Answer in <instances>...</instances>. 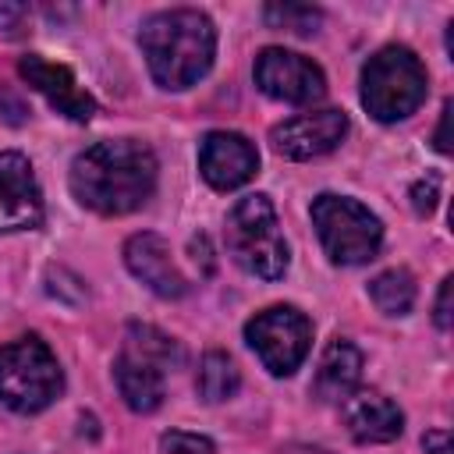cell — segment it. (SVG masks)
Returning <instances> with one entry per match:
<instances>
[{
	"mask_svg": "<svg viewBox=\"0 0 454 454\" xmlns=\"http://www.w3.org/2000/svg\"><path fill=\"white\" fill-rule=\"evenodd\" d=\"M156 188V156L145 142L110 138L96 142L71 163L74 199L103 216H124L149 202Z\"/></svg>",
	"mask_w": 454,
	"mask_h": 454,
	"instance_id": "cell-1",
	"label": "cell"
},
{
	"mask_svg": "<svg viewBox=\"0 0 454 454\" xmlns=\"http://www.w3.org/2000/svg\"><path fill=\"white\" fill-rule=\"evenodd\" d=\"M142 57L149 64V74L160 89H188L195 85L216 57V28L209 14L177 7V11H160L145 18L138 32Z\"/></svg>",
	"mask_w": 454,
	"mask_h": 454,
	"instance_id": "cell-2",
	"label": "cell"
},
{
	"mask_svg": "<svg viewBox=\"0 0 454 454\" xmlns=\"http://www.w3.org/2000/svg\"><path fill=\"white\" fill-rule=\"evenodd\" d=\"M223 234H227V252L252 277L280 280L287 273L291 252H287V241L280 234L277 209H273L270 195L252 192V195L238 199L234 209L227 213Z\"/></svg>",
	"mask_w": 454,
	"mask_h": 454,
	"instance_id": "cell-3",
	"label": "cell"
},
{
	"mask_svg": "<svg viewBox=\"0 0 454 454\" xmlns=\"http://www.w3.org/2000/svg\"><path fill=\"white\" fill-rule=\"evenodd\" d=\"M426 67L408 46H383L362 67V106L383 124L411 117L426 103Z\"/></svg>",
	"mask_w": 454,
	"mask_h": 454,
	"instance_id": "cell-4",
	"label": "cell"
},
{
	"mask_svg": "<svg viewBox=\"0 0 454 454\" xmlns=\"http://www.w3.org/2000/svg\"><path fill=\"white\" fill-rule=\"evenodd\" d=\"M64 372L57 355L39 337H18L0 344V401L21 415H35L57 401Z\"/></svg>",
	"mask_w": 454,
	"mask_h": 454,
	"instance_id": "cell-5",
	"label": "cell"
},
{
	"mask_svg": "<svg viewBox=\"0 0 454 454\" xmlns=\"http://www.w3.org/2000/svg\"><path fill=\"white\" fill-rule=\"evenodd\" d=\"M312 227H316L330 262H340V266L369 262V259H376V252L383 245L380 216L348 195H333V192L316 195L312 199Z\"/></svg>",
	"mask_w": 454,
	"mask_h": 454,
	"instance_id": "cell-6",
	"label": "cell"
},
{
	"mask_svg": "<svg viewBox=\"0 0 454 454\" xmlns=\"http://www.w3.org/2000/svg\"><path fill=\"white\" fill-rule=\"evenodd\" d=\"M245 340L270 376H291L312 348V323L294 305H270L245 323Z\"/></svg>",
	"mask_w": 454,
	"mask_h": 454,
	"instance_id": "cell-7",
	"label": "cell"
},
{
	"mask_svg": "<svg viewBox=\"0 0 454 454\" xmlns=\"http://www.w3.org/2000/svg\"><path fill=\"white\" fill-rule=\"evenodd\" d=\"M255 85L280 103L291 106H309L316 99H323L326 92V78L319 71V64H312L309 57L284 50V46H266L255 57Z\"/></svg>",
	"mask_w": 454,
	"mask_h": 454,
	"instance_id": "cell-8",
	"label": "cell"
},
{
	"mask_svg": "<svg viewBox=\"0 0 454 454\" xmlns=\"http://www.w3.org/2000/svg\"><path fill=\"white\" fill-rule=\"evenodd\" d=\"M348 135V114L344 110H316L287 117L270 131V142L287 160H312L330 149H337Z\"/></svg>",
	"mask_w": 454,
	"mask_h": 454,
	"instance_id": "cell-9",
	"label": "cell"
},
{
	"mask_svg": "<svg viewBox=\"0 0 454 454\" xmlns=\"http://www.w3.org/2000/svg\"><path fill=\"white\" fill-rule=\"evenodd\" d=\"M43 223V192L21 153H0V234Z\"/></svg>",
	"mask_w": 454,
	"mask_h": 454,
	"instance_id": "cell-10",
	"label": "cell"
},
{
	"mask_svg": "<svg viewBox=\"0 0 454 454\" xmlns=\"http://www.w3.org/2000/svg\"><path fill=\"white\" fill-rule=\"evenodd\" d=\"M199 170L202 177L220 188V192H231V188H241L245 181L255 177L259 170V153L255 145L238 135V131H209L202 142H199Z\"/></svg>",
	"mask_w": 454,
	"mask_h": 454,
	"instance_id": "cell-11",
	"label": "cell"
},
{
	"mask_svg": "<svg viewBox=\"0 0 454 454\" xmlns=\"http://www.w3.org/2000/svg\"><path fill=\"white\" fill-rule=\"evenodd\" d=\"M18 74H21L35 92H43V96L50 99V106H57L64 117H71V121H78V124L92 121V114L99 110L96 99L74 82L71 67L53 64V60H46L43 53H25V57L18 60Z\"/></svg>",
	"mask_w": 454,
	"mask_h": 454,
	"instance_id": "cell-12",
	"label": "cell"
},
{
	"mask_svg": "<svg viewBox=\"0 0 454 454\" xmlns=\"http://www.w3.org/2000/svg\"><path fill=\"white\" fill-rule=\"evenodd\" d=\"M124 266L131 270L135 280H142L160 298H184L188 294V280L181 277L177 262L170 259V245L153 231L131 234L124 241Z\"/></svg>",
	"mask_w": 454,
	"mask_h": 454,
	"instance_id": "cell-13",
	"label": "cell"
},
{
	"mask_svg": "<svg viewBox=\"0 0 454 454\" xmlns=\"http://www.w3.org/2000/svg\"><path fill=\"white\" fill-rule=\"evenodd\" d=\"M344 426L358 443H390L404 429V411L376 390H358L344 401Z\"/></svg>",
	"mask_w": 454,
	"mask_h": 454,
	"instance_id": "cell-14",
	"label": "cell"
},
{
	"mask_svg": "<svg viewBox=\"0 0 454 454\" xmlns=\"http://www.w3.org/2000/svg\"><path fill=\"white\" fill-rule=\"evenodd\" d=\"M163 372L167 369H160L156 362H149V358H142L128 348H121V355L114 362V380H117V390H121L124 404L131 411H142V415H149L163 404V394H167Z\"/></svg>",
	"mask_w": 454,
	"mask_h": 454,
	"instance_id": "cell-15",
	"label": "cell"
},
{
	"mask_svg": "<svg viewBox=\"0 0 454 454\" xmlns=\"http://www.w3.org/2000/svg\"><path fill=\"white\" fill-rule=\"evenodd\" d=\"M362 380V351L344 340V337H333L319 358V369H316V397L319 401H348L355 394Z\"/></svg>",
	"mask_w": 454,
	"mask_h": 454,
	"instance_id": "cell-16",
	"label": "cell"
},
{
	"mask_svg": "<svg viewBox=\"0 0 454 454\" xmlns=\"http://www.w3.org/2000/svg\"><path fill=\"white\" fill-rule=\"evenodd\" d=\"M195 387H199V397H202V401L220 404V401H231V397L238 394L241 372H238V365H234L231 355H223V351H206L202 362H199V380H195Z\"/></svg>",
	"mask_w": 454,
	"mask_h": 454,
	"instance_id": "cell-17",
	"label": "cell"
},
{
	"mask_svg": "<svg viewBox=\"0 0 454 454\" xmlns=\"http://www.w3.org/2000/svg\"><path fill=\"white\" fill-rule=\"evenodd\" d=\"M369 298L387 316H408L411 305H415V277L408 270H401V266L383 270V273H376L369 280Z\"/></svg>",
	"mask_w": 454,
	"mask_h": 454,
	"instance_id": "cell-18",
	"label": "cell"
},
{
	"mask_svg": "<svg viewBox=\"0 0 454 454\" xmlns=\"http://www.w3.org/2000/svg\"><path fill=\"white\" fill-rule=\"evenodd\" d=\"M124 348L135 351V355H142V358H149V362H156L160 369H170V365H181V362H184L181 344H177L174 337L160 333L156 326H145V323H131V326H128Z\"/></svg>",
	"mask_w": 454,
	"mask_h": 454,
	"instance_id": "cell-19",
	"label": "cell"
},
{
	"mask_svg": "<svg viewBox=\"0 0 454 454\" xmlns=\"http://www.w3.org/2000/svg\"><path fill=\"white\" fill-rule=\"evenodd\" d=\"M262 18H266L270 28H287L294 35H312L323 21V14L309 4H270L262 11Z\"/></svg>",
	"mask_w": 454,
	"mask_h": 454,
	"instance_id": "cell-20",
	"label": "cell"
},
{
	"mask_svg": "<svg viewBox=\"0 0 454 454\" xmlns=\"http://www.w3.org/2000/svg\"><path fill=\"white\" fill-rule=\"evenodd\" d=\"M160 450H163V454H216V447H213L209 436L184 433V429L163 433V436H160Z\"/></svg>",
	"mask_w": 454,
	"mask_h": 454,
	"instance_id": "cell-21",
	"label": "cell"
},
{
	"mask_svg": "<svg viewBox=\"0 0 454 454\" xmlns=\"http://www.w3.org/2000/svg\"><path fill=\"white\" fill-rule=\"evenodd\" d=\"M408 199H411V209H415L419 216H429V213L436 209V202H440V177H436V174L419 177V181L408 188Z\"/></svg>",
	"mask_w": 454,
	"mask_h": 454,
	"instance_id": "cell-22",
	"label": "cell"
},
{
	"mask_svg": "<svg viewBox=\"0 0 454 454\" xmlns=\"http://www.w3.org/2000/svg\"><path fill=\"white\" fill-rule=\"evenodd\" d=\"M25 28H28V7L25 4H0V32L14 39Z\"/></svg>",
	"mask_w": 454,
	"mask_h": 454,
	"instance_id": "cell-23",
	"label": "cell"
},
{
	"mask_svg": "<svg viewBox=\"0 0 454 454\" xmlns=\"http://www.w3.org/2000/svg\"><path fill=\"white\" fill-rule=\"evenodd\" d=\"M450 287H454V280L443 277L440 280V294H436V312H433V319H436L440 330H450Z\"/></svg>",
	"mask_w": 454,
	"mask_h": 454,
	"instance_id": "cell-24",
	"label": "cell"
},
{
	"mask_svg": "<svg viewBox=\"0 0 454 454\" xmlns=\"http://www.w3.org/2000/svg\"><path fill=\"white\" fill-rule=\"evenodd\" d=\"M450 110H454V103L447 99L443 103V110H440V124H436V135H433V145H436V153H450Z\"/></svg>",
	"mask_w": 454,
	"mask_h": 454,
	"instance_id": "cell-25",
	"label": "cell"
},
{
	"mask_svg": "<svg viewBox=\"0 0 454 454\" xmlns=\"http://www.w3.org/2000/svg\"><path fill=\"white\" fill-rule=\"evenodd\" d=\"M422 450L426 454H450V433L447 429H429L422 436Z\"/></svg>",
	"mask_w": 454,
	"mask_h": 454,
	"instance_id": "cell-26",
	"label": "cell"
}]
</instances>
